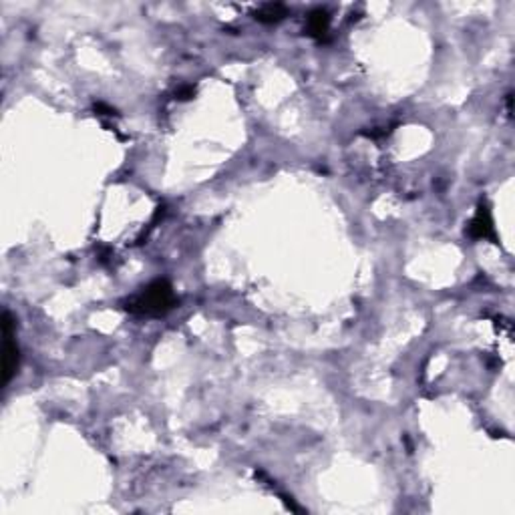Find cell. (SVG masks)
I'll return each mask as SVG.
<instances>
[{"label":"cell","instance_id":"6da1fadb","mask_svg":"<svg viewBox=\"0 0 515 515\" xmlns=\"http://www.w3.org/2000/svg\"><path fill=\"white\" fill-rule=\"evenodd\" d=\"M177 304L174 288L167 280H155L149 286L137 292L135 296L127 298L125 310L131 315L141 316H164Z\"/></svg>","mask_w":515,"mask_h":515},{"label":"cell","instance_id":"7a4b0ae2","mask_svg":"<svg viewBox=\"0 0 515 515\" xmlns=\"http://www.w3.org/2000/svg\"><path fill=\"white\" fill-rule=\"evenodd\" d=\"M2 327H4V351H2V383L9 385L11 378L18 368V346L13 340V318L9 312H4L2 318Z\"/></svg>","mask_w":515,"mask_h":515},{"label":"cell","instance_id":"3957f363","mask_svg":"<svg viewBox=\"0 0 515 515\" xmlns=\"http://www.w3.org/2000/svg\"><path fill=\"white\" fill-rule=\"evenodd\" d=\"M469 236L471 238H491L495 239V230H493V222H491V214L487 205H479L477 215L473 217V222L469 224Z\"/></svg>","mask_w":515,"mask_h":515},{"label":"cell","instance_id":"277c9868","mask_svg":"<svg viewBox=\"0 0 515 515\" xmlns=\"http://www.w3.org/2000/svg\"><path fill=\"white\" fill-rule=\"evenodd\" d=\"M328 26H330V16L327 11L318 9L308 14V35L312 37H324L328 33Z\"/></svg>","mask_w":515,"mask_h":515},{"label":"cell","instance_id":"5b68a950","mask_svg":"<svg viewBox=\"0 0 515 515\" xmlns=\"http://www.w3.org/2000/svg\"><path fill=\"white\" fill-rule=\"evenodd\" d=\"M286 6L284 4H264L258 13H256V21L260 23H266V25H272V23H278L286 16Z\"/></svg>","mask_w":515,"mask_h":515}]
</instances>
